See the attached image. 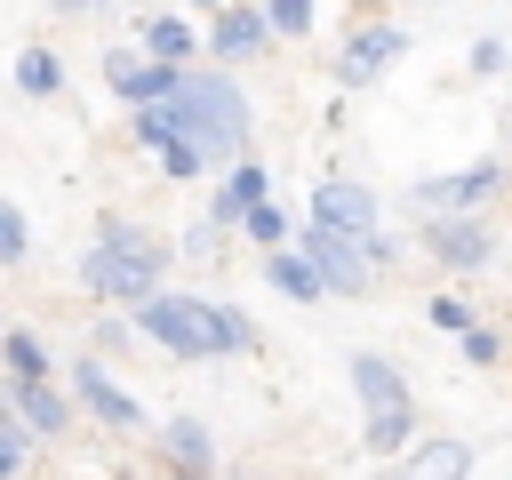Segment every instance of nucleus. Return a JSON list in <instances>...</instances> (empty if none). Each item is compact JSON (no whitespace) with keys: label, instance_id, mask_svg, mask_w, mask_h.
I'll list each match as a JSON object with an SVG mask.
<instances>
[{"label":"nucleus","instance_id":"28","mask_svg":"<svg viewBox=\"0 0 512 480\" xmlns=\"http://www.w3.org/2000/svg\"><path fill=\"white\" fill-rule=\"evenodd\" d=\"M176 480H208V472H176Z\"/></svg>","mask_w":512,"mask_h":480},{"label":"nucleus","instance_id":"21","mask_svg":"<svg viewBox=\"0 0 512 480\" xmlns=\"http://www.w3.org/2000/svg\"><path fill=\"white\" fill-rule=\"evenodd\" d=\"M264 24L296 40V32H312V0H264Z\"/></svg>","mask_w":512,"mask_h":480},{"label":"nucleus","instance_id":"16","mask_svg":"<svg viewBox=\"0 0 512 480\" xmlns=\"http://www.w3.org/2000/svg\"><path fill=\"white\" fill-rule=\"evenodd\" d=\"M160 448L176 456V472H208V464H216V440H208V424H192V416L160 424Z\"/></svg>","mask_w":512,"mask_h":480},{"label":"nucleus","instance_id":"15","mask_svg":"<svg viewBox=\"0 0 512 480\" xmlns=\"http://www.w3.org/2000/svg\"><path fill=\"white\" fill-rule=\"evenodd\" d=\"M264 280H272L280 296H296V304H312V296H328V280H320V264H312V256H296V248H272V264H264Z\"/></svg>","mask_w":512,"mask_h":480},{"label":"nucleus","instance_id":"26","mask_svg":"<svg viewBox=\"0 0 512 480\" xmlns=\"http://www.w3.org/2000/svg\"><path fill=\"white\" fill-rule=\"evenodd\" d=\"M0 432H16V440H24V408H16V392H8V384H0Z\"/></svg>","mask_w":512,"mask_h":480},{"label":"nucleus","instance_id":"23","mask_svg":"<svg viewBox=\"0 0 512 480\" xmlns=\"http://www.w3.org/2000/svg\"><path fill=\"white\" fill-rule=\"evenodd\" d=\"M24 248H32V232H24V216L0 200V264H24Z\"/></svg>","mask_w":512,"mask_h":480},{"label":"nucleus","instance_id":"29","mask_svg":"<svg viewBox=\"0 0 512 480\" xmlns=\"http://www.w3.org/2000/svg\"><path fill=\"white\" fill-rule=\"evenodd\" d=\"M64 8H88V0H64Z\"/></svg>","mask_w":512,"mask_h":480},{"label":"nucleus","instance_id":"7","mask_svg":"<svg viewBox=\"0 0 512 480\" xmlns=\"http://www.w3.org/2000/svg\"><path fill=\"white\" fill-rule=\"evenodd\" d=\"M488 192H496V160L456 168V176H424V184H416V208H432V216H464V208H480Z\"/></svg>","mask_w":512,"mask_h":480},{"label":"nucleus","instance_id":"30","mask_svg":"<svg viewBox=\"0 0 512 480\" xmlns=\"http://www.w3.org/2000/svg\"><path fill=\"white\" fill-rule=\"evenodd\" d=\"M200 8H216V0H200Z\"/></svg>","mask_w":512,"mask_h":480},{"label":"nucleus","instance_id":"20","mask_svg":"<svg viewBox=\"0 0 512 480\" xmlns=\"http://www.w3.org/2000/svg\"><path fill=\"white\" fill-rule=\"evenodd\" d=\"M8 368H16V384H48V344L40 336H8Z\"/></svg>","mask_w":512,"mask_h":480},{"label":"nucleus","instance_id":"27","mask_svg":"<svg viewBox=\"0 0 512 480\" xmlns=\"http://www.w3.org/2000/svg\"><path fill=\"white\" fill-rule=\"evenodd\" d=\"M16 464H24V440H16V432H0V480H8Z\"/></svg>","mask_w":512,"mask_h":480},{"label":"nucleus","instance_id":"11","mask_svg":"<svg viewBox=\"0 0 512 480\" xmlns=\"http://www.w3.org/2000/svg\"><path fill=\"white\" fill-rule=\"evenodd\" d=\"M72 392H80V400H88V408H96L104 424H120V432H136V424H144V408H136V400H128V392H120V384H112V376H104L96 360H80Z\"/></svg>","mask_w":512,"mask_h":480},{"label":"nucleus","instance_id":"24","mask_svg":"<svg viewBox=\"0 0 512 480\" xmlns=\"http://www.w3.org/2000/svg\"><path fill=\"white\" fill-rule=\"evenodd\" d=\"M432 320H440V328H456V336H464V328H472V312H464V304H456V296H440V304H432Z\"/></svg>","mask_w":512,"mask_h":480},{"label":"nucleus","instance_id":"1","mask_svg":"<svg viewBox=\"0 0 512 480\" xmlns=\"http://www.w3.org/2000/svg\"><path fill=\"white\" fill-rule=\"evenodd\" d=\"M136 328H144L160 352H176V360H208V352H240V344H256L248 312H232V304H200V296H168V288L136 304Z\"/></svg>","mask_w":512,"mask_h":480},{"label":"nucleus","instance_id":"12","mask_svg":"<svg viewBox=\"0 0 512 480\" xmlns=\"http://www.w3.org/2000/svg\"><path fill=\"white\" fill-rule=\"evenodd\" d=\"M264 32H272V24H264V8H224V16H216V32H208V48H216L224 64H240V56H256V48H264Z\"/></svg>","mask_w":512,"mask_h":480},{"label":"nucleus","instance_id":"25","mask_svg":"<svg viewBox=\"0 0 512 480\" xmlns=\"http://www.w3.org/2000/svg\"><path fill=\"white\" fill-rule=\"evenodd\" d=\"M464 360H496V336H488V328H480V320H472V328H464Z\"/></svg>","mask_w":512,"mask_h":480},{"label":"nucleus","instance_id":"8","mask_svg":"<svg viewBox=\"0 0 512 480\" xmlns=\"http://www.w3.org/2000/svg\"><path fill=\"white\" fill-rule=\"evenodd\" d=\"M312 224H336V232H360V240H376V192L368 184H320L312 192Z\"/></svg>","mask_w":512,"mask_h":480},{"label":"nucleus","instance_id":"2","mask_svg":"<svg viewBox=\"0 0 512 480\" xmlns=\"http://www.w3.org/2000/svg\"><path fill=\"white\" fill-rule=\"evenodd\" d=\"M168 104H176V112H184V128L200 136L208 168L240 160V144H248V96H240L224 72H184V88H176Z\"/></svg>","mask_w":512,"mask_h":480},{"label":"nucleus","instance_id":"3","mask_svg":"<svg viewBox=\"0 0 512 480\" xmlns=\"http://www.w3.org/2000/svg\"><path fill=\"white\" fill-rule=\"evenodd\" d=\"M80 280H88L96 296H112V304H144V296H160V240L112 224V232L80 256Z\"/></svg>","mask_w":512,"mask_h":480},{"label":"nucleus","instance_id":"9","mask_svg":"<svg viewBox=\"0 0 512 480\" xmlns=\"http://www.w3.org/2000/svg\"><path fill=\"white\" fill-rule=\"evenodd\" d=\"M424 248H432L440 264H456V272H480V264H488V232H480L472 216H432V224H424Z\"/></svg>","mask_w":512,"mask_h":480},{"label":"nucleus","instance_id":"4","mask_svg":"<svg viewBox=\"0 0 512 480\" xmlns=\"http://www.w3.org/2000/svg\"><path fill=\"white\" fill-rule=\"evenodd\" d=\"M352 392H360V416H368V448L400 456L408 448V384H400V368L376 360V352H352Z\"/></svg>","mask_w":512,"mask_h":480},{"label":"nucleus","instance_id":"18","mask_svg":"<svg viewBox=\"0 0 512 480\" xmlns=\"http://www.w3.org/2000/svg\"><path fill=\"white\" fill-rule=\"evenodd\" d=\"M16 408H24V424H32V432H48V440H56L64 424H72V408H64V400H56L48 384H24V392H16Z\"/></svg>","mask_w":512,"mask_h":480},{"label":"nucleus","instance_id":"10","mask_svg":"<svg viewBox=\"0 0 512 480\" xmlns=\"http://www.w3.org/2000/svg\"><path fill=\"white\" fill-rule=\"evenodd\" d=\"M400 48H408L400 24H368V32H352V40H344V80H376Z\"/></svg>","mask_w":512,"mask_h":480},{"label":"nucleus","instance_id":"6","mask_svg":"<svg viewBox=\"0 0 512 480\" xmlns=\"http://www.w3.org/2000/svg\"><path fill=\"white\" fill-rule=\"evenodd\" d=\"M104 80H112L128 104H168V96L184 88V64H160V56H112Z\"/></svg>","mask_w":512,"mask_h":480},{"label":"nucleus","instance_id":"22","mask_svg":"<svg viewBox=\"0 0 512 480\" xmlns=\"http://www.w3.org/2000/svg\"><path fill=\"white\" fill-rule=\"evenodd\" d=\"M248 232H256L264 248H288V208H272V200H264V208H248Z\"/></svg>","mask_w":512,"mask_h":480},{"label":"nucleus","instance_id":"19","mask_svg":"<svg viewBox=\"0 0 512 480\" xmlns=\"http://www.w3.org/2000/svg\"><path fill=\"white\" fill-rule=\"evenodd\" d=\"M16 88H24V96H56V88H64L56 56H48V48H24V56H16Z\"/></svg>","mask_w":512,"mask_h":480},{"label":"nucleus","instance_id":"14","mask_svg":"<svg viewBox=\"0 0 512 480\" xmlns=\"http://www.w3.org/2000/svg\"><path fill=\"white\" fill-rule=\"evenodd\" d=\"M400 480H472V448H464V440H424V448L400 464Z\"/></svg>","mask_w":512,"mask_h":480},{"label":"nucleus","instance_id":"17","mask_svg":"<svg viewBox=\"0 0 512 480\" xmlns=\"http://www.w3.org/2000/svg\"><path fill=\"white\" fill-rule=\"evenodd\" d=\"M144 56L184 64V56H192V24H184V16H144Z\"/></svg>","mask_w":512,"mask_h":480},{"label":"nucleus","instance_id":"5","mask_svg":"<svg viewBox=\"0 0 512 480\" xmlns=\"http://www.w3.org/2000/svg\"><path fill=\"white\" fill-rule=\"evenodd\" d=\"M304 256L320 264V280H328V288H344V296H360V288H368V272H376V256H384V240H360V232H336V224H312V232H304Z\"/></svg>","mask_w":512,"mask_h":480},{"label":"nucleus","instance_id":"13","mask_svg":"<svg viewBox=\"0 0 512 480\" xmlns=\"http://www.w3.org/2000/svg\"><path fill=\"white\" fill-rule=\"evenodd\" d=\"M248 208H264V168L256 160H232V176H224V192H216V224H248Z\"/></svg>","mask_w":512,"mask_h":480}]
</instances>
